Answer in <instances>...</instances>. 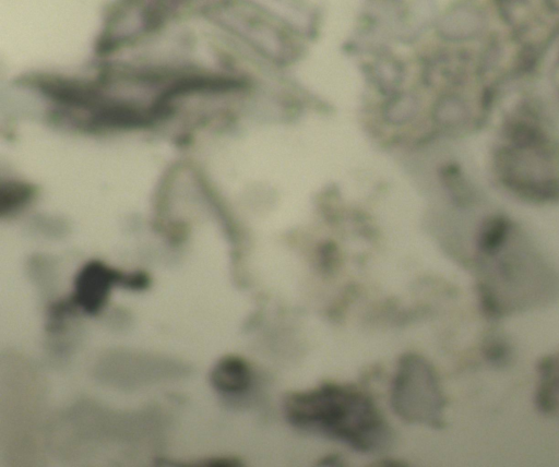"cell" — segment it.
<instances>
[{
    "mask_svg": "<svg viewBox=\"0 0 559 467\" xmlns=\"http://www.w3.org/2000/svg\"><path fill=\"white\" fill-rule=\"evenodd\" d=\"M288 420L300 428L321 430L354 447L371 448L383 435L382 419L361 392L337 384H324L285 399Z\"/></svg>",
    "mask_w": 559,
    "mask_h": 467,
    "instance_id": "obj_1",
    "label": "cell"
},
{
    "mask_svg": "<svg viewBox=\"0 0 559 467\" xmlns=\"http://www.w3.org/2000/svg\"><path fill=\"white\" fill-rule=\"evenodd\" d=\"M497 166L504 184L525 197L559 196V152L534 117L525 115L509 123L497 151Z\"/></svg>",
    "mask_w": 559,
    "mask_h": 467,
    "instance_id": "obj_2",
    "label": "cell"
},
{
    "mask_svg": "<svg viewBox=\"0 0 559 467\" xmlns=\"http://www.w3.org/2000/svg\"><path fill=\"white\" fill-rule=\"evenodd\" d=\"M126 274L102 262L87 263L78 274L73 301L85 312L97 313L106 303L114 285L123 286Z\"/></svg>",
    "mask_w": 559,
    "mask_h": 467,
    "instance_id": "obj_3",
    "label": "cell"
},
{
    "mask_svg": "<svg viewBox=\"0 0 559 467\" xmlns=\"http://www.w3.org/2000/svg\"><path fill=\"white\" fill-rule=\"evenodd\" d=\"M251 380L250 369L238 357L221 359L211 373L212 384L224 393H240L248 388Z\"/></svg>",
    "mask_w": 559,
    "mask_h": 467,
    "instance_id": "obj_4",
    "label": "cell"
},
{
    "mask_svg": "<svg viewBox=\"0 0 559 467\" xmlns=\"http://www.w3.org/2000/svg\"><path fill=\"white\" fill-rule=\"evenodd\" d=\"M34 190L25 183L8 182L0 189V212H11L27 203Z\"/></svg>",
    "mask_w": 559,
    "mask_h": 467,
    "instance_id": "obj_5",
    "label": "cell"
},
{
    "mask_svg": "<svg viewBox=\"0 0 559 467\" xmlns=\"http://www.w3.org/2000/svg\"><path fill=\"white\" fill-rule=\"evenodd\" d=\"M556 77H557V82L559 84V62H558V67H557Z\"/></svg>",
    "mask_w": 559,
    "mask_h": 467,
    "instance_id": "obj_6",
    "label": "cell"
}]
</instances>
